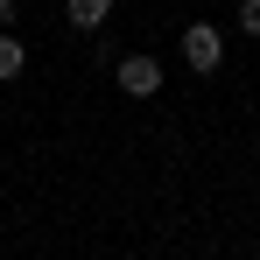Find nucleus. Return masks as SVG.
Masks as SVG:
<instances>
[{"label":"nucleus","instance_id":"obj_1","mask_svg":"<svg viewBox=\"0 0 260 260\" xmlns=\"http://www.w3.org/2000/svg\"><path fill=\"white\" fill-rule=\"evenodd\" d=\"M183 63H190V71H204V78L225 63V36H218L211 21H183Z\"/></svg>","mask_w":260,"mask_h":260},{"label":"nucleus","instance_id":"obj_2","mask_svg":"<svg viewBox=\"0 0 260 260\" xmlns=\"http://www.w3.org/2000/svg\"><path fill=\"white\" fill-rule=\"evenodd\" d=\"M113 78H120L127 99H155V91H162V63H155V56H120Z\"/></svg>","mask_w":260,"mask_h":260},{"label":"nucleus","instance_id":"obj_3","mask_svg":"<svg viewBox=\"0 0 260 260\" xmlns=\"http://www.w3.org/2000/svg\"><path fill=\"white\" fill-rule=\"evenodd\" d=\"M63 21L85 28V36H99V28L113 21V0H63Z\"/></svg>","mask_w":260,"mask_h":260},{"label":"nucleus","instance_id":"obj_4","mask_svg":"<svg viewBox=\"0 0 260 260\" xmlns=\"http://www.w3.org/2000/svg\"><path fill=\"white\" fill-rule=\"evenodd\" d=\"M21 71H28V49H21V36H14V28H0V85H14Z\"/></svg>","mask_w":260,"mask_h":260},{"label":"nucleus","instance_id":"obj_5","mask_svg":"<svg viewBox=\"0 0 260 260\" xmlns=\"http://www.w3.org/2000/svg\"><path fill=\"white\" fill-rule=\"evenodd\" d=\"M239 36H260V0H239Z\"/></svg>","mask_w":260,"mask_h":260},{"label":"nucleus","instance_id":"obj_6","mask_svg":"<svg viewBox=\"0 0 260 260\" xmlns=\"http://www.w3.org/2000/svg\"><path fill=\"white\" fill-rule=\"evenodd\" d=\"M0 28H14V0H0Z\"/></svg>","mask_w":260,"mask_h":260}]
</instances>
